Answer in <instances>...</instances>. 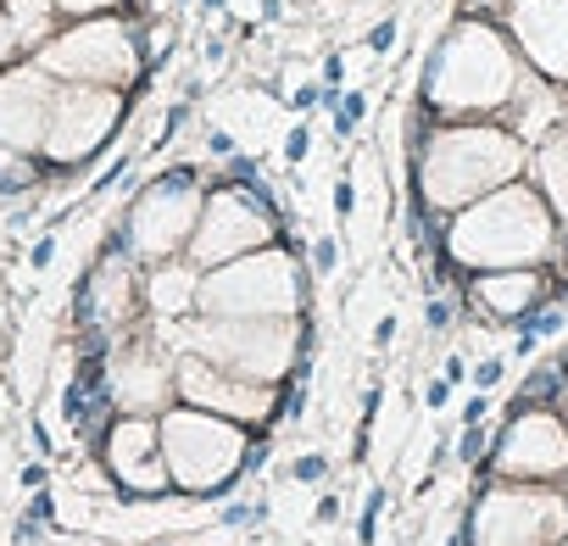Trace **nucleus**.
I'll return each mask as SVG.
<instances>
[{
	"label": "nucleus",
	"instance_id": "obj_9",
	"mask_svg": "<svg viewBox=\"0 0 568 546\" xmlns=\"http://www.w3.org/2000/svg\"><path fill=\"white\" fill-rule=\"evenodd\" d=\"M40 68L45 73H68L79 84H123V79H134L140 57H134V40H129L123 23L90 18V23L68 29L62 40H51L45 57H40Z\"/></svg>",
	"mask_w": 568,
	"mask_h": 546
},
{
	"label": "nucleus",
	"instance_id": "obj_16",
	"mask_svg": "<svg viewBox=\"0 0 568 546\" xmlns=\"http://www.w3.org/2000/svg\"><path fill=\"white\" fill-rule=\"evenodd\" d=\"M507 23L546 79H568V0H513Z\"/></svg>",
	"mask_w": 568,
	"mask_h": 546
},
{
	"label": "nucleus",
	"instance_id": "obj_23",
	"mask_svg": "<svg viewBox=\"0 0 568 546\" xmlns=\"http://www.w3.org/2000/svg\"><path fill=\"white\" fill-rule=\"evenodd\" d=\"M291 474H296L302 485H318V479L329 474V457H324V452H307V457H296V463H291Z\"/></svg>",
	"mask_w": 568,
	"mask_h": 546
},
{
	"label": "nucleus",
	"instance_id": "obj_6",
	"mask_svg": "<svg viewBox=\"0 0 568 546\" xmlns=\"http://www.w3.org/2000/svg\"><path fill=\"white\" fill-rule=\"evenodd\" d=\"M179 341H184V352L206 357L212 368H229L256 385H273L296 368L291 318H190V330Z\"/></svg>",
	"mask_w": 568,
	"mask_h": 546
},
{
	"label": "nucleus",
	"instance_id": "obj_14",
	"mask_svg": "<svg viewBox=\"0 0 568 546\" xmlns=\"http://www.w3.org/2000/svg\"><path fill=\"white\" fill-rule=\"evenodd\" d=\"M106 468L123 491L134 496H162L168 491V463H162V429L145 413H129L106 429Z\"/></svg>",
	"mask_w": 568,
	"mask_h": 546
},
{
	"label": "nucleus",
	"instance_id": "obj_39",
	"mask_svg": "<svg viewBox=\"0 0 568 546\" xmlns=\"http://www.w3.org/2000/svg\"><path fill=\"white\" fill-rule=\"evenodd\" d=\"M463 374H468V363H463V357H446V374H440V380H452V385H457Z\"/></svg>",
	"mask_w": 568,
	"mask_h": 546
},
{
	"label": "nucleus",
	"instance_id": "obj_11",
	"mask_svg": "<svg viewBox=\"0 0 568 546\" xmlns=\"http://www.w3.org/2000/svg\"><path fill=\"white\" fill-rule=\"evenodd\" d=\"M256 195H262V184L256 190L223 184V190L206 195V206L195 218V240H190L195 262H229V256H240V251H251L273 234V218L256 206Z\"/></svg>",
	"mask_w": 568,
	"mask_h": 546
},
{
	"label": "nucleus",
	"instance_id": "obj_19",
	"mask_svg": "<svg viewBox=\"0 0 568 546\" xmlns=\"http://www.w3.org/2000/svg\"><path fill=\"white\" fill-rule=\"evenodd\" d=\"M129 302H134V291H129V262L112 251V256H101V267L90 273V285H84V318H90V330L112 335V330L129 318Z\"/></svg>",
	"mask_w": 568,
	"mask_h": 546
},
{
	"label": "nucleus",
	"instance_id": "obj_26",
	"mask_svg": "<svg viewBox=\"0 0 568 546\" xmlns=\"http://www.w3.org/2000/svg\"><path fill=\"white\" fill-rule=\"evenodd\" d=\"M307 151H313V129H291V134H284V156H291V162H307Z\"/></svg>",
	"mask_w": 568,
	"mask_h": 546
},
{
	"label": "nucleus",
	"instance_id": "obj_5",
	"mask_svg": "<svg viewBox=\"0 0 568 546\" xmlns=\"http://www.w3.org/2000/svg\"><path fill=\"white\" fill-rule=\"evenodd\" d=\"M562 540H568V496L529 479L485 491L457 535V546H562Z\"/></svg>",
	"mask_w": 568,
	"mask_h": 546
},
{
	"label": "nucleus",
	"instance_id": "obj_21",
	"mask_svg": "<svg viewBox=\"0 0 568 546\" xmlns=\"http://www.w3.org/2000/svg\"><path fill=\"white\" fill-rule=\"evenodd\" d=\"M540 179H546V190H551V201H557V212L568 218V123L540 145Z\"/></svg>",
	"mask_w": 568,
	"mask_h": 546
},
{
	"label": "nucleus",
	"instance_id": "obj_27",
	"mask_svg": "<svg viewBox=\"0 0 568 546\" xmlns=\"http://www.w3.org/2000/svg\"><path fill=\"white\" fill-rule=\"evenodd\" d=\"M501 374H507V363H501V357H485V363L474 368V380H479V391H496V385H501Z\"/></svg>",
	"mask_w": 568,
	"mask_h": 546
},
{
	"label": "nucleus",
	"instance_id": "obj_8",
	"mask_svg": "<svg viewBox=\"0 0 568 546\" xmlns=\"http://www.w3.org/2000/svg\"><path fill=\"white\" fill-rule=\"evenodd\" d=\"M490 468L501 479H529V485L562 479L568 474V424L551 407H513V418L490 452Z\"/></svg>",
	"mask_w": 568,
	"mask_h": 546
},
{
	"label": "nucleus",
	"instance_id": "obj_2",
	"mask_svg": "<svg viewBox=\"0 0 568 546\" xmlns=\"http://www.w3.org/2000/svg\"><path fill=\"white\" fill-rule=\"evenodd\" d=\"M162 429V463H168V485L184 496H217L234 485V474L251 463V441L245 424L201 413V407H173L156 418Z\"/></svg>",
	"mask_w": 568,
	"mask_h": 546
},
{
	"label": "nucleus",
	"instance_id": "obj_40",
	"mask_svg": "<svg viewBox=\"0 0 568 546\" xmlns=\"http://www.w3.org/2000/svg\"><path fill=\"white\" fill-rule=\"evenodd\" d=\"M318 518H324V524H335V518H341V502H335V496H324V502H318Z\"/></svg>",
	"mask_w": 568,
	"mask_h": 546
},
{
	"label": "nucleus",
	"instance_id": "obj_29",
	"mask_svg": "<svg viewBox=\"0 0 568 546\" xmlns=\"http://www.w3.org/2000/svg\"><path fill=\"white\" fill-rule=\"evenodd\" d=\"M446 402H452V380H429V391H424V407H429V413H440Z\"/></svg>",
	"mask_w": 568,
	"mask_h": 546
},
{
	"label": "nucleus",
	"instance_id": "obj_3",
	"mask_svg": "<svg viewBox=\"0 0 568 546\" xmlns=\"http://www.w3.org/2000/svg\"><path fill=\"white\" fill-rule=\"evenodd\" d=\"M518 168H524V145L501 129H446L429 140L418 162L429 206H463L479 190L507 184Z\"/></svg>",
	"mask_w": 568,
	"mask_h": 546
},
{
	"label": "nucleus",
	"instance_id": "obj_18",
	"mask_svg": "<svg viewBox=\"0 0 568 546\" xmlns=\"http://www.w3.org/2000/svg\"><path fill=\"white\" fill-rule=\"evenodd\" d=\"M540 296H546V285H540V273H529V267H501V273L474 280V302L490 318H529L540 307Z\"/></svg>",
	"mask_w": 568,
	"mask_h": 546
},
{
	"label": "nucleus",
	"instance_id": "obj_31",
	"mask_svg": "<svg viewBox=\"0 0 568 546\" xmlns=\"http://www.w3.org/2000/svg\"><path fill=\"white\" fill-rule=\"evenodd\" d=\"M335 212H341V218H352V212H357V190H352V179H341V184H335Z\"/></svg>",
	"mask_w": 568,
	"mask_h": 546
},
{
	"label": "nucleus",
	"instance_id": "obj_33",
	"mask_svg": "<svg viewBox=\"0 0 568 546\" xmlns=\"http://www.w3.org/2000/svg\"><path fill=\"white\" fill-rule=\"evenodd\" d=\"M62 12H101V7H118V0H57Z\"/></svg>",
	"mask_w": 568,
	"mask_h": 546
},
{
	"label": "nucleus",
	"instance_id": "obj_30",
	"mask_svg": "<svg viewBox=\"0 0 568 546\" xmlns=\"http://www.w3.org/2000/svg\"><path fill=\"white\" fill-rule=\"evenodd\" d=\"M206 151L212 156H234V134L229 129H206Z\"/></svg>",
	"mask_w": 568,
	"mask_h": 546
},
{
	"label": "nucleus",
	"instance_id": "obj_4",
	"mask_svg": "<svg viewBox=\"0 0 568 546\" xmlns=\"http://www.w3.org/2000/svg\"><path fill=\"white\" fill-rule=\"evenodd\" d=\"M518 84V62L507 57V46L479 29V23H463L446 34L440 57L429 62V107L440 112H468V107H501Z\"/></svg>",
	"mask_w": 568,
	"mask_h": 546
},
{
	"label": "nucleus",
	"instance_id": "obj_35",
	"mask_svg": "<svg viewBox=\"0 0 568 546\" xmlns=\"http://www.w3.org/2000/svg\"><path fill=\"white\" fill-rule=\"evenodd\" d=\"M485 413H490V402H485V391H479V396H474V402L463 407V424H479Z\"/></svg>",
	"mask_w": 568,
	"mask_h": 546
},
{
	"label": "nucleus",
	"instance_id": "obj_25",
	"mask_svg": "<svg viewBox=\"0 0 568 546\" xmlns=\"http://www.w3.org/2000/svg\"><path fill=\"white\" fill-rule=\"evenodd\" d=\"M0 184H29V168L12 156V145H0Z\"/></svg>",
	"mask_w": 568,
	"mask_h": 546
},
{
	"label": "nucleus",
	"instance_id": "obj_7",
	"mask_svg": "<svg viewBox=\"0 0 568 546\" xmlns=\"http://www.w3.org/2000/svg\"><path fill=\"white\" fill-rule=\"evenodd\" d=\"M296 302H302V280L284 251L240 256L195 285V307L212 318H291Z\"/></svg>",
	"mask_w": 568,
	"mask_h": 546
},
{
	"label": "nucleus",
	"instance_id": "obj_12",
	"mask_svg": "<svg viewBox=\"0 0 568 546\" xmlns=\"http://www.w3.org/2000/svg\"><path fill=\"white\" fill-rule=\"evenodd\" d=\"M173 391L184 396V407H201V413H217V418H234V424L273 418V385H256V380H240L229 368H212L195 352H184L173 363Z\"/></svg>",
	"mask_w": 568,
	"mask_h": 546
},
{
	"label": "nucleus",
	"instance_id": "obj_38",
	"mask_svg": "<svg viewBox=\"0 0 568 546\" xmlns=\"http://www.w3.org/2000/svg\"><path fill=\"white\" fill-rule=\"evenodd\" d=\"M313 256H318V267H335V240H318V251H313Z\"/></svg>",
	"mask_w": 568,
	"mask_h": 546
},
{
	"label": "nucleus",
	"instance_id": "obj_13",
	"mask_svg": "<svg viewBox=\"0 0 568 546\" xmlns=\"http://www.w3.org/2000/svg\"><path fill=\"white\" fill-rule=\"evenodd\" d=\"M118 112H123V101L112 90H95V84H79V90L57 95L51 123H45V151L57 162H84L118 129Z\"/></svg>",
	"mask_w": 568,
	"mask_h": 546
},
{
	"label": "nucleus",
	"instance_id": "obj_36",
	"mask_svg": "<svg viewBox=\"0 0 568 546\" xmlns=\"http://www.w3.org/2000/svg\"><path fill=\"white\" fill-rule=\"evenodd\" d=\"M12 46H18V29H12L7 18H0V62H7V57H12Z\"/></svg>",
	"mask_w": 568,
	"mask_h": 546
},
{
	"label": "nucleus",
	"instance_id": "obj_24",
	"mask_svg": "<svg viewBox=\"0 0 568 546\" xmlns=\"http://www.w3.org/2000/svg\"><path fill=\"white\" fill-rule=\"evenodd\" d=\"M379 513H385V491H374V496H368V507H363V535H357L363 546H374V529H379Z\"/></svg>",
	"mask_w": 568,
	"mask_h": 546
},
{
	"label": "nucleus",
	"instance_id": "obj_1",
	"mask_svg": "<svg viewBox=\"0 0 568 546\" xmlns=\"http://www.w3.org/2000/svg\"><path fill=\"white\" fill-rule=\"evenodd\" d=\"M452 256L468 267H518V262H540L551 256V212L535 190L507 184L485 201H474L457 223H452Z\"/></svg>",
	"mask_w": 568,
	"mask_h": 546
},
{
	"label": "nucleus",
	"instance_id": "obj_42",
	"mask_svg": "<svg viewBox=\"0 0 568 546\" xmlns=\"http://www.w3.org/2000/svg\"><path fill=\"white\" fill-rule=\"evenodd\" d=\"M557 402H562V413H568V363H562V391H557Z\"/></svg>",
	"mask_w": 568,
	"mask_h": 546
},
{
	"label": "nucleus",
	"instance_id": "obj_37",
	"mask_svg": "<svg viewBox=\"0 0 568 546\" xmlns=\"http://www.w3.org/2000/svg\"><path fill=\"white\" fill-rule=\"evenodd\" d=\"M396 341V318H379V330H374V346H390Z\"/></svg>",
	"mask_w": 568,
	"mask_h": 546
},
{
	"label": "nucleus",
	"instance_id": "obj_43",
	"mask_svg": "<svg viewBox=\"0 0 568 546\" xmlns=\"http://www.w3.org/2000/svg\"><path fill=\"white\" fill-rule=\"evenodd\" d=\"M562 546H568V540H562Z\"/></svg>",
	"mask_w": 568,
	"mask_h": 546
},
{
	"label": "nucleus",
	"instance_id": "obj_17",
	"mask_svg": "<svg viewBox=\"0 0 568 546\" xmlns=\"http://www.w3.org/2000/svg\"><path fill=\"white\" fill-rule=\"evenodd\" d=\"M106 391L123 413H162L168 391H173V363L156 346H129V352H118V363L106 374Z\"/></svg>",
	"mask_w": 568,
	"mask_h": 546
},
{
	"label": "nucleus",
	"instance_id": "obj_20",
	"mask_svg": "<svg viewBox=\"0 0 568 546\" xmlns=\"http://www.w3.org/2000/svg\"><path fill=\"white\" fill-rule=\"evenodd\" d=\"M195 285H201V280H190V273L162 267L156 280H151V307H156V313H168V318H184V313L195 307Z\"/></svg>",
	"mask_w": 568,
	"mask_h": 546
},
{
	"label": "nucleus",
	"instance_id": "obj_22",
	"mask_svg": "<svg viewBox=\"0 0 568 546\" xmlns=\"http://www.w3.org/2000/svg\"><path fill=\"white\" fill-rule=\"evenodd\" d=\"M329 107H335V129L352 134V129L363 123V112H368V95H363V90H352V95H329Z\"/></svg>",
	"mask_w": 568,
	"mask_h": 546
},
{
	"label": "nucleus",
	"instance_id": "obj_28",
	"mask_svg": "<svg viewBox=\"0 0 568 546\" xmlns=\"http://www.w3.org/2000/svg\"><path fill=\"white\" fill-rule=\"evenodd\" d=\"M479 452H485V435H479V424H463V446H457V457H463V463H479Z\"/></svg>",
	"mask_w": 568,
	"mask_h": 546
},
{
	"label": "nucleus",
	"instance_id": "obj_32",
	"mask_svg": "<svg viewBox=\"0 0 568 546\" xmlns=\"http://www.w3.org/2000/svg\"><path fill=\"white\" fill-rule=\"evenodd\" d=\"M424 324L429 330H452V302H429L424 307Z\"/></svg>",
	"mask_w": 568,
	"mask_h": 546
},
{
	"label": "nucleus",
	"instance_id": "obj_41",
	"mask_svg": "<svg viewBox=\"0 0 568 546\" xmlns=\"http://www.w3.org/2000/svg\"><path fill=\"white\" fill-rule=\"evenodd\" d=\"M296 107H302V112H307V107H318V90H313V84H302V90H296Z\"/></svg>",
	"mask_w": 568,
	"mask_h": 546
},
{
	"label": "nucleus",
	"instance_id": "obj_10",
	"mask_svg": "<svg viewBox=\"0 0 568 546\" xmlns=\"http://www.w3.org/2000/svg\"><path fill=\"white\" fill-rule=\"evenodd\" d=\"M201 201H195V168L162 173L129 212V251L140 256H173L184 234H195Z\"/></svg>",
	"mask_w": 568,
	"mask_h": 546
},
{
	"label": "nucleus",
	"instance_id": "obj_15",
	"mask_svg": "<svg viewBox=\"0 0 568 546\" xmlns=\"http://www.w3.org/2000/svg\"><path fill=\"white\" fill-rule=\"evenodd\" d=\"M57 90L45 79V68H18L0 79V145L29 151L45 145V123H51Z\"/></svg>",
	"mask_w": 568,
	"mask_h": 546
},
{
	"label": "nucleus",
	"instance_id": "obj_34",
	"mask_svg": "<svg viewBox=\"0 0 568 546\" xmlns=\"http://www.w3.org/2000/svg\"><path fill=\"white\" fill-rule=\"evenodd\" d=\"M368 46H374V51H390V46H396V23H379V29L368 34Z\"/></svg>",
	"mask_w": 568,
	"mask_h": 546
}]
</instances>
